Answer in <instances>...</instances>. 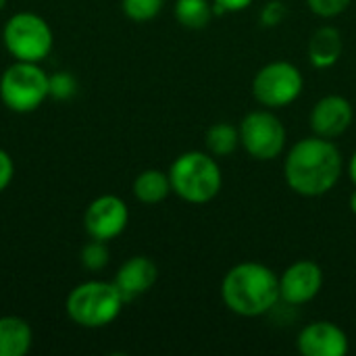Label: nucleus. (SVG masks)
Returning <instances> with one entry per match:
<instances>
[{"mask_svg":"<svg viewBox=\"0 0 356 356\" xmlns=\"http://www.w3.org/2000/svg\"><path fill=\"white\" fill-rule=\"evenodd\" d=\"M342 152L334 140L321 136L298 140L284 161L286 184L305 198H317L332 192L342 177Z\"/></svg>","mask_w":356,"mask_h":356,"instance_id":"1","label":"nucleus"},{"mask_svg":"<svg viewBox=\"0 0 356 356\" xmlns=\"http://www.w3.org/2000/svg\"><path fill=\"white\" fill-rule=\"evenodd\" d=\"M221 298L240 317H263L282 300L280 277L263 263L246 261L234 265L221 282Z\"/></svg>","mask_w":356,"mask_h":356,"instance_id":"2","label":"nucleus"},{"mask_svg":"<svg viewBox=\"0 0 356 356\" xmlns=\"http://www.w3.org/2000/svg\"><path fill=\"white\" fill-rule=\"evenodd\" d=\"M167 173L173 194L190 204H207L223 188L221 167L211 152L188 150L171 163Z\"/></svg>","mask_w":356,"mask_h":356,"instance_id":"3","label":"nucleus"},{"mask_svg":"<svg viewBox=\"0 0 356 356\" xmlns=\"http://www.w3.org/2000/svg\"><path fill=\"white\" fill-rule=\"evenodd\" d=\"M123 305L125 300L113 282L90 280L69 292L65 309L69 319L79 327L100 330L121 315Z\"/></svg>","mask_w":356,"mask_h":356,"instance_id":"4","label":"nucleus"},{"mask_svg":"<svg viewBox=\"0 0 356 356\" xmlns=\"http://www.w3.org/2000/svg\"><path fill=\"white\" fill-rule=\"evenodd\" d=\"M48 96V73L40 63L15 60L0 75V100L13 113H33Z\"/></svg>","mask_w":356,"mask_h":356,"instance_id":"5","label":"nucleus"},{"mask_svg":"<svg viewBox=\"0 0 356 356\" xmlns=\"http://www.w3.org/2000/svg\"><path fill=\"white\" fill-rule=\"evenodd\" d=\"M2 42L15 60L42 63L52 50L54 35L44 17L21 10L4 23Z\"/></svg>","mask_w":356,"mask_h":356,"instance_id":"6","label":"nucleus"},{"mask_svg":"<svg viewBox=\"0 0 356 356\" xmlns=\"http://www.w3.org/2000/svg\"><path fill=\"white\" fill-rule=\"evenodd\" d=\"M305 88L300 69L288 60H273L261 67L252 79V96L265 108H284L292 104Z\"/></svg>","mask_w":356,"mask_h":356,"instance_id":"7","label":"nucleus"},{"mask_svg":"<svg viewBox=\"0 0 356 356\" xmlns=\"http://www.w3.org/2000/svg\"><path fill=\"white\" fill-rule=\"evenodd\" d=\"M286 127L271 108L248 113L240 123V144L257 161H273L286 150Z\"/></svg>","mask_w":356,"mask_h":356,"instance_id":"8","label":"nucleus"},{"mask_svg":"<svg viewBox=\"0 0 356 356\" xmlns=\"http://www.w3.org/2000/svg\"><path fill=\"white\" fill-rule=\"evenodd\" d=\"M129 223V209L123 198L115 194H104L94 198L83 213L86 234L94 240H115L125 232Z\"/></svg>","mask_w":356,"mask_h":356,"instance_id":"9","label":"nucleus"},{"mask_svg":"<svg viewBox=\"0 0 356 356\" xmlns=\"http://www.w3.org/2000/svg\"><path fill=\"white\" fill-rule=\"evenodd\" d=\"M323 288V269L315 261H296L280 277V296L288 307L311 302Z\"/></svg>","mask_w":356,"mask_h":356,"instance_id":"10","label":"nucleus"},{"mask_svg":"<svg viewBox=\"0 0 356 356\" xmlns=\"http://www.w3.org/2000/svg\"><path fill=\"white\" fill-rule=\"evenodd\" d=\"M296 348L302 356H346L350 342L340 325L332 321H313L300 330Z\"/></svg>","mask_w":356,"mask_h":356,"instance_id":"11","label":"nucleus"},{"mask_svg":"<svg viewBox=\"0 0 356 356\" xmlns=\"http://www.w3.org/2000/svg\"><path fill=\"white\" fill-rule=\"evenodd\" d=\"M353 119L355 108L348 102V98L340 94H330L317 100L309 117L313 134L327 140H336L342 134H346V129L353 125Z\"/></svg>","mask_w":356,"mask_h":356,"instance_id":"12","label":"nucleus"},{"mask_svg":"<svg viewBox=\"0 0 356 356\" xmlns=\"http://www.w3.org/2000/svg\"><path fill=\"white\" fill-rule=\"evenodd\" d=\"M159 280V269H156V263L148 257H131L127 259L119 271L115 273V280L113 284L117 286V290L121 292L125 305L144 296Z\"/></svg>","mask_w":356,"mask_h":356,"instance_id":"13","label":"nucleus"},{"mask_svg":"<svg viewBox=\"0 0 356 356\" xmlns=\"http://www.w3.org/2000/svg\"><path fill=\"white\" fill-rule=\"evenodd\" d=\"M342 33L334 25H321L309 40L307 54L315 69H330L342 56Z\"/></svg>","mask_w":356,"mask_h":356,"instance_id":"14","label":"nucleus"},{"mask_svg":"<svg viewBox=\"0 0 356 356\" xmlns=\"http://www.w3.org/2000/svg\"><path fill=\"white\" fill-rule=\"evenodd\" d=\"M33 332L21 317H0V356H25L31 350Z\"/></svg>","mask_w":356,"mask_h":356,"instance_id":"15","label":"nucleus"},{"mask_svg":"<svg viewBox=\"0 0 356 356\" xmlns=\"http://www.w3.org/2000/svg\"><path fill=\"white\" fill-rule=\"evenodd\" d=\"M169 173L161 169H146L134 179V196L142 204H159L171 194Z\"/></svg>","mask_w":356,"mask_h":356,"instance_id":"16","label":"nucleus"},{"mask_svg":"<svg viewBox=\"0 0 356 356\" xmlns=\"http://www.w3.org/2000/svg\"><path fill=\"white\" fill-rule=\"evenodd\" d=\"M204 146H207V152L219 159L234 154L240 146V127L227 121L213 123L204 134Z\"/></svg>","mask_w":356,"mask_h":356,"instance_id":"17","label":"nucleus"},{"mask_svg":"<svg viewBox=\"0 0 356 356\" xmlns=\"http://www.w3.org/2000/svg\"><path fill=\"white\" fill-rule=\"evenodd\" d=\"M175 19L186 29H204L215 17L213 0H175Z\"/></svg>","mask_w":356,"mask_h":356,"instance_id":"18","label":"nucleus"},{"mask_svg":"<svg viewBox=\"0 0 356 356\" xmlns=\"http://www.w3.org/2000/svg\"><path fill=\"white\" fill-rule=\"evenodd\" d=\"M111 261V252L106 242L102 240H90L88 244H83V248L79 250V263L88 269V271H102Z\"/></svg>","mask_w":356,"mask_h":356,"instance_id":"19","label":"nucleus"},{"mask_svg":"<svg viewBox=\"0 0 356 356\" xmlns=\"http://www.w3.org/2000/svg\"><path fill=\"white\" fill-rule=\"evenodd\" d=\"M121 8L127 19L136 23H146L163 10V0H121Z\"/></svg>","mask_w":356,"mask_h":356,"instance_id":"20","label":"nucleus"},{"mask_svg":"<svg viewBox=\"0 0 356 356\" xmlns=\"http://www.w3.org/2000/svg\"><path fill=\"white\" fill-rule=\"evenodd\" d=\"M48 92L54 100H69L77 94V79L69 71H54L48 75Z\"/></svg>","mask_w":356,"mask_h":356,"instance_id":"21","label":"nucleus"},{"mask_svg":"<svg viewBox=\"0 0 356 356\" xmlns=\"http://www.w3.org/2000/svg\"><path fill=\"white\" fill-rule=\"evenodd\" d=\"M350 2L353 0H307L309 8L321 19H334L342 15L350 6Z\"/></svg>","mask_w":356,"mask_h":356,"instance_id":"22","label":"nucleus"},{"mask_svg":"<svg viewBox=\"0 0 356 356\" xmlns=\"http://www.w3.org/2000/svg\"><path fill=\"white\" fill-rule=\"evenodd\" d=\"M288 17V8L282 0H269L263 8H261V23L263 27H277L280 23H284V19Z\"/></svg>","mask_w":356,"mask_h":356,"instance_id":"23","label":"nucleus"},{"mask_svg":"<svg viewBox=\"0 0 356 356\" xmlns=\"http://www.w3.org/2000/svg\"><path fill=\"white\" fill-rule=\"evenodd\" d=\"M13 177H15V163L10 154L0 148V194L10 186Z\"/></svg>","mask_w":356,"mask_h":356,"instance_id":"24","label":"nucleus"},{"mask_svg":"<svg viewBox=\"0 0 356 356\" xmlns=\"http://www.w3.org/2000/svg\"><path fill=\"white\" fill-rule=\"evenodd\" d=\"M254 0H213V8H215V15H221V13H238V10H244L252 4Z\"/></svg>","mask_w":356,"mask_h":356,"instance_id":"25","label":"nucleus"},{"mask_svg":"<svg viewBox=\"0 0 356 356\" xmlns=\"http://www.w3.org/2000/svg\"><path fill=\"white\" fill-rule=\"evenodd\" d=\"M348 177H350V181L356 186V150L353 152L350 161H348Z\"/></svg>","mask_w":356,"mask_h":356,"instance_id":"26","label":"nucleus"},{"mask_svg":"<svg viewBox=\"0 0 356 356\" xmlns=\"http://www.w3.org/2000/svg\"><path fill=\"white\" fill-rule=\"evenodd\" d=\"M348 204H350V211L356 215V186H355V192L350 194V200H348Z\"/></svg>","mask_w":356,"mask_h":356,"instance_id":"27","label":"nucleus"},{"mask_svg":"<svg viewBox=\"0 0 356 356\" xmlns=\"http://www.w3.org/2000/svg\"><path fill=\"white\" fill-rule=\"evenodd\" d=\"M6 2H8V0H0V10H2V8L6 6Z\"/></svg>","mask_w":356,"mask_h":356,"instance_id":"28","label":"nucleus"}]
</instances>
